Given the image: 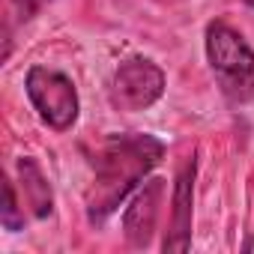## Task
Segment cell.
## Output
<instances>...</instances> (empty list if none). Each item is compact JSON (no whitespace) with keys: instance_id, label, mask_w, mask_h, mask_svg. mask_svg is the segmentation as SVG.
Segmentation results:
<instances>
[{"instance_id":"1","label":"cell","mask_w":254,"mask_h":254,"mask_svg":"<svg viewBox=\"0 0 254 254\" xmlns=\"http://www.w3.org/2000/svg\"><path fill=\"white\" fill-rule=\"evenodd\" d=\"M165 141L147 132H126L111 135L96 159L93 186L87 189V218L90 224L108 221L120 203L135 194L150 171L162 162Z\"/></svg>"},{"instance_id":"2","label":"cell","mask_w":254,"mask_h":254,"mask_svg":"<svg viewBox=\"0 0 254 254\" xmlns=\"http://www.w3.org/2000/svg\"><path fill=\"white\" fill-rule=\"evenodd\" d=\"M203 48L221 96L230 105L251 102L254 99V48L248 45V39L227 21H209L203 33Z\"/></svg>"},{"instance_id":"3","label":"cell","mask_w":254,"mask_h":254,"mask_svg":"<svg viewBox=\"0 0 254 254\" xmlns=\"http://www.w3.org/2000/svg\"><path fill=\"white\" fill-rule=\"evenodd\" d=\"M24 93L39 114V120L54 132H69L78 123L81 99L75 90V81L51 66H30L24 78Z\"/></svg>"},{"instance_id":"4","label":"cell","mask_w":254,"mask_h":254,"mask_svg":"<svg viewBox=\"0 0 254 254\" xmlns=\"http://www.w3.org/2000/svg\"><path fill=\"white\" fill-rule=\"evenodd\" d=\"M162 93H165V72L147 57L123 60L111 78V105L120 111H144L156 105Z\"/></svg>"},{"instance_id":"5","label":"cell","mask_w":254,"mask_h":254,"mask_svg":"<svg viewBox=\"0 0 254 254\" xmlns=\"http://www.w3.org/2000/svg\"><path fill=\"white\" fill-rule=\"evenodd\" d=\"M162 197H165V180H150L144 183L129 206L123 212V236L132 248H147L153 233H156V221H159V206H162Z\"/></svg>"},{"instance_id":"6","label":"cell","mask_w":254,"mask_h":254,"mask_svg":"<svg viewBox=\"0 0 254 254\" xmlns=\"http://www.w3.org/2000/svg\"><path fill=\"white\" fill-rule=\"evenodd\" d=\"M194 177H197V159L189 156L177 174L174 197H171V230L162 242L165 251H189L191 245V200H194Z\"/></svg>"},{"instance_id":"7","label":"cell","mask_w":254,"mask_h":254,"mask_svg":"<svg viewBox=\"0 0 254 254\" xmlns=\"http://www.w3.org/2000/svg\"><path fill=\"white\" fill-rule=\"evenodd\" d=\"M18 183H21V194H24V203H27L30 215L33 218H48L54 212V191H51V183L42 174L36 159H30V156L18 159Z\"/></svg>"},{"instance_id":"8","label":"cell","mask_w":254,"mask_h":254,"mask_svg":"<svg viewBox=\"0 0 254 254\" xmlns=\"http://www.w3.org/2000/svg\"><path fill=\"white\" fill-rule=\"evenodd\" d=\"M0 221H3V227L9 233L24 230V221H27L24 206L18 203V191H15V183L12 180H6V203H3V212H0Z\"/></svg>"},{"instance_id":"9","label":"cell","mask_w":254,"mask_h":254,"mask_svg":"<svg viewBox=\"0 0 254 254\" xmlns=\"http://www.w3.org/2000/svg\"><path fill=\"white\" fill-rule=\"evenodd\" d=\"M9 3H12V12H15L18 21H30V18H36L48 3H54V0H9Z\"/></svg>"},{"instance_id":"10","label":"cell","mask_w":254,"mask_h":254,"mask_svg":"<svg viewBox=\"0 0 254 254\" xmlns=\"http://www.w3.org/2000/svg\"><path fill=\"white\" fill-rule=\"evenodd\" d=\"M245 6H251V9H254V0H245Z\"/></svg>"}]
</instances>
